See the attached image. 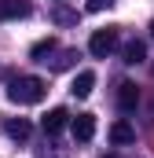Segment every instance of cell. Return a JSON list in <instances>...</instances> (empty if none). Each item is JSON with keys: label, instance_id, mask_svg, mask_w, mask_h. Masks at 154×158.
<instances>
[{"label": "cell", "instance_id": "obj_1", "mask_svg": "<svg viewBox=\"0 0 154 158\" xmlns=\"http://www.w3.org/2000/svg\"><path fill=\"white\" fill-rule=\"evenodd\" d=\"M44 92H48L44 77H33V74H22V77H11V81H7V99L18 103V107H33V103H40Z\"/></svg>", "mask_w": 154, "mask_h": 158}, {"label": "cell", "instance_id": "obj_2", "mask_svg": "<svg viewBox=\"0 0 154 158\" xmlns=\"http://www.w3.org/2000/svg\"><path fill=\"white\" fill-rule=\"evenodd\" d=\"M114 48H117V30H95V33L88 37V52H92L95 59H107Z\"/></svg>", "mask_w": 154, "mask_h": 158}, {"label": "cell", "instance_id": "obj_3", "mask_svg": "<svg viewBox=\"0 0 154 158\" xmlns=\"http://www.w3.org/2000/svg\"><path fill=\"white\" fill-rule=\"evenodd\" d=\"M66 125H70V110H66V107H51V110L40 118V129H44L48 136H59Z\"/></svg>", "mask_w": 154, "mask_h": 158}, {"label": "cell", "instance_id": "obj_4", "mask_svg": "<svg viewBox=\"0 0 154 158\" xmlns=\"http://www.w3.org/2000/svg\"><path fill=\"white\" fill-rule=\"evenodd\" d=\"M70 129H74L77 143H88L95 136V114H77V118H70Z\"/></svg>", "mask_w": 154, "mask_h": 158}, {"label": "cell", "instance_id": "obj_5", "mask_svg": "<svg viewBox=\"0 0 154 158\" xmlns=\"http://www.w3.org/2000/svg\"><path fill=\"white\" fill-rule=\"evenodd\" d=\"M33 7L30 0H0V22H15V19H26Z\"/></svg>", "mask_w": 154, "mask_h": 158}, {"label": "cell", "instance_id": "obj_6", "mask_svg": "<svg viewBox=\"0 0 154 158\" xmlns=\"http://www.w3.org/2000/svg\"><path fill=\"white\" fill-rule=\"evenodd\" d=\"M117 107H121L125 114L140 107V88H136L132 81H121V85H117Z\"/></svg>", "mask_w": 154, "mask_h": 158}, {"label": "cell", "instance_id": "obj_7", "mask_svg": "<svg viewBox=\"0 0 154 158\" xmlns=\"http://www.w3.org/2000/svg\"><path fill=\"white\" fill-rule=\"evenodd\" d=\"M110 143H117V147L136 143V129H132L128 121H114V125H110Z\"/></svg>", "mask_w": 154, "mask_h": 158}, {"label": "cell", "instance_id": "obj_8", "mask_svg": "<svg viewBox=\"0 0 154 158\" xmlns=\"http://www.w3.org/2000/svg\"><path fill=\"white\" fill-rule=\"evenodd\" d=\"M92 88H95V74H92V70H81V74L74 77V85H70V92H74L77 99H88Z\"/></svg>", "mask_w": 154, "mask_h": 158}, {"label": "cell", "instance_id": "obj_9", "mask_svg": "<svg viewBox=\"0 0 154 158\" xmlns=\"http://www.w3.org/2000/svg\"><path fill=\"white\" fill-rule=\"evenodd\" d=\"M121 59H125L128 66H140V63L147 59V44H143V40H128V44L121 48Z\"/></svg>", "mask_w": 154, "mask_h": 158}, {"label": "cell", "instance_id": "obj_10", "mask_svg": "<svg viewBox=\"0 0 154 158\" xmlns=\"http://www.w3.org/2000/svg\"><path fill=\"white\" fill-rule=\"evenodd\" d=\"M4 132H7L11 140H30L33 125H30L26 118H7V121H4Z\"/></svg>", "mask_w": 154, "mask_h": 158}, {"label": "cell", "instance_id": "obj_11", "mask_svg": "<svg viewBox=\"0 0 154 158\" xmlns=\"http://www.w3.org/2000/svg\"><path fill=\"white\" fill-rule=\"evenodd\" d=\"M51 55H55V59H51V70H70V66L77 63V48H63V52L55 48Z\"/></svg>", "mask_w": 154, "mask_h": 158}, {"label": "cell", "instance_id": "obj_12", "mask_svg": "<svg viewBox=\"0 0 154 158\" xmlns=\"http://www.w3.org/2000/svg\"><path fill=\"white\" fill-rule=\"evenodd\" d=\"M55 48H59V44H55V37H44V40H37V44L30 48V55H33L37 63H44V55H51Z\"/></svg>", "mask_w": 154, "mask_h": 158}, {"label": "cell", "instance_id": "obj_13", "mask_svg": "<svg viewBox=\"0 0 154 158\" xmlns=\"http://www.w3.org/2000/svg\"><path fill=\"white\" fill-rule=\"evenodd\" d=\"M59 26H74L77 22V11H66V7H55V15H51Z\"/></svg>", "mask_w": 154, "mask_h": 158}, {"label": "cell", "instance_id": "obj_14", "mask_svg": "<svg viewBox=\"0 0 154 158\" xmlns=\"http://www.w3.org/2000/svg\"><path fill=\"white\" fill-rule=\"evenodd\" d=\"M110 4H114V0H88L84 7H88V11H103V7H110Z\"/></svg>", "mask_w": 154, "mask_h": 158}, {"label": "cell", "instance_id": "obj_15", "mask_svg": "<svg viewBox=\"0 0 154 158\" xmlns=\"http://www.w3.org/2000/svg\"><path fill=\"white\" fill-rule=\"evenodd\" d=\"M151 121H154V103H151Z\"/></svg>", "mask_w": 154, "mask_h": 158}, {"label": "cell", "instance_id": "obj_16", "mask_svg": "<svg viewBox=\"0 0 154 158\" xmlns=\"http://www.w3.org/2000/svg\"><path fill=\"white\" fill-rule=\"evenodd\" d=\"M151 37H154V22H151Z\"/></svg>", "mask_w": 154, "mask_h": 158}]
</instances>
